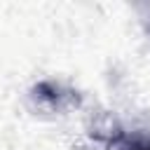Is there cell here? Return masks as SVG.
I'll list each match as a JSON object with an SVG mask.
<instances>
[{"label":"cell","mask_w":150,"mask_h":150,"mask_svg":"<svg viewBox=\"0 0 150 150\" xmlns=\"http://www.w3.org/2000/svg\"><path fill=\"white\" fill-rule=\"evenodd\" d=\"M134 150H150V143H138L134 145Z\"/></svg>","instance_id":"1"}]
</instances>
